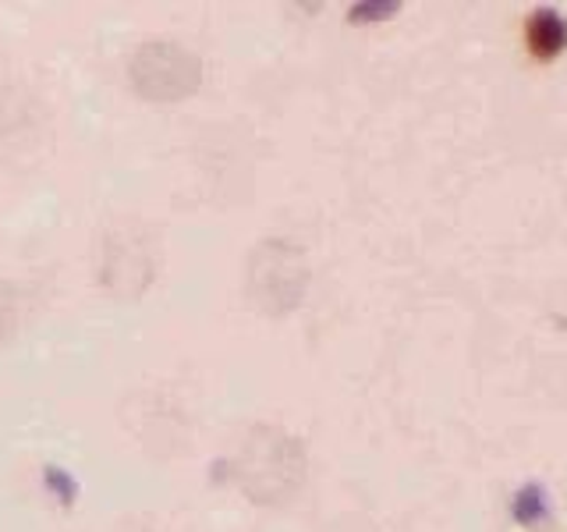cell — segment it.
Here are the masks:
<instances>
[{
    "instance_id": "6da1fadb",
    "label": "cell",
    "mask_w": 567,
    "mask_h": 532,
    "mask_svg": "<svg viewBox=\"0 0 567 532\" xmlns=\"http://www.w3.org/2000/svg\"><path fill=\"white\" fill-rule=\"evenodd\" d=\"M230 472H235L238 487L252 497L256 504H274L298 490L301 475H306V454H301L298 440L284 430L256 426V430L245 437Z\"/></svg>"
},
{
    "instance_id": "7a4b0ae2",
    "label": "cell",
    "mask_w": 567,
    "mask_h": 532,
    "mask_svg": "<svg viewBox=\"0 0 567 532\" xmlns=\"http://www.w3.org/2000/svg\"><path fill=\"white\" fill-rule=\"evenodd\" d=\"M156 277V238L138 221L111 224L96 242V280L117 298H138Z\"/></svg>"
},
{
    "instance_id": "3957f363",
    "label": "cell",
    "mask_w": 567,
    "mask_h": 532,
    "mask_svg": "<svg viewBox=\"0 0 567 532\" xmlns=\"http://www.w3.org/2000/svg\"><path fill=\"white\" fill-rule=\"evenodd\" d=\"M132 89L150 103H177L192 96L203 82L199 58L174 40H150L135 50L128 64Z\"/></svg>"
},
{
    "instance_id": "277c9868",
    "label": "cell",
    "mask_w": 567,
    "mask_h": 532,
    "mask_svg": "<svg viewBox=\"0 0 567 532\" xmlns=\"http://www.w3.org/2000/svg\"><path fill=\"white\" fill-rule=\"evenodd\" d=\"M245 288L248 301L262 313H288L306 291V259L288 242H259L245 266Z\"/></svg>"
}]
</instances>
